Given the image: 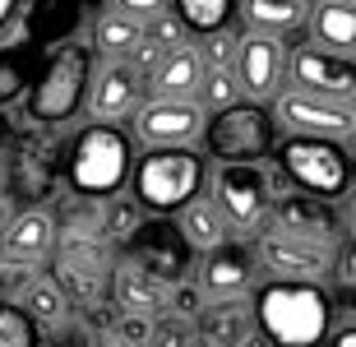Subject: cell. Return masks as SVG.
<instances>
[{
    "label": "cell",
    "instance_id": "cell-6",
    "mask_svg": "<svg viewBox=\"0 0 356 347\" xmlns=\"http://www.w3.org/2000/svg\"><path fill=\"white\" fill-rule=\"evenodd\" d=\"M88 70H92L88 47H79V42L60 47V51L42 65V74L33 79V97H28L33 120L60 125V120L74 116V111L83 107V93H88Z\"/></svg>",
    "mask_w": 356,
    "mask_h": 347
},
{
    "label": "cell",
    "instance_id": "cell-15",
    "mask_svg": "<svg viewBox=\"0 0 356 347\" xmlns=\"http://www.w3.org/2000/svg\"><path fill=\"white\" fill-rule=\"evenodd\" d=\"M88 102L97 125H116V120L139 111V74L130 70V60H102L97 70H88Z\"/></svg>",
    "mask_w": 356,
    "mask_h": 347
},
{
    "label": "cell",
    "instance_id": "cell-25",
    "mask_svg": "<svg viewBox=\"0 0 356 347\" xmlns=\"http://www.w3.org/2000/svg\"><path fill=\"white\" fill-rule=\"evenodd\" d=\"M172 14L190 38H209V33H227V24L236 19V0H176Z\"/></svg>",
    "mask_w": 356,
    "mask_h": 347
},
{
    "label": "cell",
    "instance_id": "cell-30",
    "mask_svg": "<svg viewBox=\"0 0 356 347\" xmlns=\"http://www.w3.org/2000/svg\"><path fill=\"white\" fill-rule=\"evenodd\" d=\"M199 60V70L209 74V70H232V56H236V38H227V33H209V38H199V47H190Z\"/></svg>",
    "mask_w": 356,
    "mask_h": 347
},
{
    "label": "cell",
    "instance_id": "cell-3",
    "mask_svg": "<svg viewBox=\"0 0 356 347\" xmlns=\"http://www.w3.org/2000/svg\"><path fill=\"white\" fill-rule=\"evenodd\" d=\"M199 139L209 144V158L218 167H264L273 158L277 125L264 102H236L227 111L204 116V134Z\"/></svg>",
    "mask_w": 356,
    "mask_h": 347
},
{
    "label": "cell",
    "instance_id": "cell-2",
    "mask_svg": "<svg viewBox=\"0 0 356 347\" xmlns=\"http://www.w3.org/2000/svg\"><path fill=\"white\" fill-rule=\"evenodd\" d=\"M204 153L195 148H148L144 158L130 167L134 204L148 218H176L190 200L204 195Z\"/></svg>",
    "mask_w": 356,
    "mask_h": 347
},
{
    "label": "cell",
    "instance_id": "cell-13",
    "mask_svg": "<svg viewBox=\"0 0 356 347\" xmlns=\"http://www.w3.org/2000/svg\"><path fill=\"white\" fill-rule=\"evenodd\" d=\"M268 227L287 232V236H301L319 250H338V241H347V218L338 204L329 200H310V195H291V200L273 204V218H268Z\"/></svg>",
    "mask_w": 356,
    "mask_h": 347
},
{
    "label": "cell",
    "instance_id": "cell-24",
    "mask_svg": "<svg viewBox=\"0 0 356 347\" xmlns=\"http://www.w3.org/2000/svg\"><path fill=\"white\" fill-rule=\"evenodd\" d=\"M19 310L33 320L38 334L42 329H60V324H70V296H65V287H60L56 278H33L28 282Z\"/></svg>",
    "mask_w": 356,
    "mask_h": 347
},
{
    "label": "cell",
    "instance_id": "cell-9",
    "mask_svg": "<svg viewBox=\"0 0 356 347\" xmlns=\"http://www.w3.org/2000/svg\"><path fill=\"white\" fill-rule=\"evenodd\" d=\"M273 125H282L296 139H329V144H347L356 130V107L347 102H324V97H305L291 88L273 93Z\"/></svg>",
    "mask_w": 356,
    "mask_h": 347
},
{
    "label": "cell",
    "instance_id": "cell-18",
    "mask_svg": "<svg viewBox=\"0 0 356 347\" xmlns=\"http://www.w3.org/2000/svg\"><path fill=\"white\" fill-rule=\"evenodd\" d=\"M305 24H310V47H319L324 56H338V60H352V51H356V5L352 0H315L305 10Z\"/></svg>",
    "mask_w": 356,
    "mask_h": 347
},
{
    "label": "cell",
    "instance_id": "cell-19",
    "mask_svg": "<svg viewBox=\"0 0 356 347\" xmlns=\"http://www.w3.org/2000/svg\"><path fill=\"white\" fill-rule=\"evenodd\" d=\"M245 334H254L250 301H204L195 315V347H236Z\"/></svg>",
    "mask_w": 356,
    "mask_h": 347
},
{
    "label": "cell",
    "instance_id": "cell-38",
    "mask_svg": "<svg viewBox=\"0 0 356 347\" xmlns=\"http://www.w3.org/2000/svg\"><path fill=\"white\" fill-rule=\"evenodd\" d=\"M28 0H0V38H10L14 24H19V14H24Z\"/></svg>",
    "mask_w": 356,
    "mask_h": 347
},
{
    "label": "cell",
    "instance_id": "cell-14",
    "mask_svg": "<svg viewBox=\"0 0 356 347\" xmlns=\"http://www.w3.org/2000/svg\"><path fill=\"white\" fill-rule=\"evenodd\" d=\"M282 74H287V56H282V42L277 38H259V33H245L236 38V56H232V79H236L241 97L245 102H264L282 88Z\"/></svg>",
    "mask_w": 356,
    "mask_h": 347
},
{
    "label": "cell",
    "instance_id": "cell-11",
    "mask_svg": "<svg viewBox=\"0 0 356 347\" xmlns=\"http://www.w3.org/2000/svg\"><path fill=\"white\" fill-rule=\"evenodd\" d=\"M287 88L305 97H324V102H347L352 107L356 97V65L352 60H338V56H324L319 47H296L287 60Z\"/></svg>",
    "mask_w": 356,
    "mask_h": 347
},
{
    "label": "cell",
    "instance_id": "cell-8",
    "mask_svg": "<svg viewBox=\"0 0 356 347\" xmlns=\"http://www.w3.org/2000/svg\"><path fill=\"white\" fill-rule=\"evenodd\" d=\"M125 264L144 268L148 278H158L162 287H181L195 273V255L181 241L172 218H144L139 227L125 236Z\"/></svg>",
    "mask_w": 356,
    "mask_h": 347
},
{
    "label": "cell",
    "instance_id": "cell-12",
    "mask_svg": "<svg viewBox=\"0 0 356 347\" xmlns=\"http://www.w3.org/2000/svg\"><path fill=\"white\" fill-rule=\"evenodd\" d=\"M254 255L245 241H227V245H218V250L199 255L195 259V273H190V282H195V292L204 296V301H241V296L254 287Z\"/></svg>",
    "mask_w": 356,
    "mask_h": 347
},
{
    "label": "cell",
    "instance_id": "cell-23",
    "mask_svg": "<svg viewBox=\"0 0 356 347\" xmlns=\"http://www.w3.org/2000/svg\"><path fill=\"white\" fill-rule=\"evenodd\" d=\"M236 10L245 14L250 33L259 38H282V33H296L305 24V0H236Z\"/></svg>",
    "mask_w": 356,
    "mask_h": 347
},
{
    "label": "cell",
    "instance_id": "cell-16",
    "mask_svg": "<svg viewBox=\"0 0 356 347\" xmlns=\"http://www.w3.org/2000/svg\"><path fill=\"white\" fill-rule=\"evenodd\" d=\"M134 134L148 148H195L204 134V111L195 102H144L134 111Z\"/></svg>",
    "mask_w": 356,
    "mask_h": 347
},
{
    "label": "cell",
    "instance_id": "cell-31",
    "mask_svg": "<svg viewBox=\"0 0 356 347\" xmlns=\"http://www.w3.org/2000/svg\"><path fill=\"white\" fill-rule=\"evenodd\" d=\"M24 83H28V60H24V51L5 47V51H0V107H5V102H14V97H24Z\"/></svg>",
    "mask_w": 356,
    "mask_h": 347
},
{
    "label": "cell",
    "instance_id": "cell-39",
    "mask_svg": "<svg viewBox=\"0 0 356 347\" xmlns=\"http://www.w3.org/2000/svg\"><path fill=\"white\" fill-rule=\"evenodd\" d=\"M236 347H268V338L264 334H259V329H254V334H245V338H241V343Z\"/></svg>",
    "mask_w": 356,
    "mask_h": 347
},
{
    "label": "cell",
    "instance_id": "cell-10",
    "mask_svg": "<svg viewBox=\"0 0 356 347\" xmlns=\"http://www.w3.org/2000/svg\"><path fill=\"white\" fill-rule=\"evenodd\" d=\"M254 268L268 273V282H324L329 278V250H319L301 236H287L277 227H264L250 241Z\"/></svg>",
    "mask_w": 356,
    "mask_h": 347
},
{
    "label": "cell",
    "instance_id": "cell-4",
    "mask_svg": "<svg viewBox=\"0 0 356 347\" xmlns=\"http://www.w3.org/2000/svg\"><path fill=\"white\" fill-rule=\"evenodd\" d=\"M268 162L296 186V195H310V200L343 204L347 186H352V158H347L343 144H329V139H296V134H287V139L273 144Z\"/></svg>",
    "mask_w": 356,
    "mask_h": 347
},
{
    "label": "cell",
    "instance_id": "cell-28",
    "mask_svg": "<svg viewBox=\"0 0 356 347\" xmlns=\"http://www.w3.org/2000/svg\"><path fill=\"white\" fill-rule=\"evenodd\" d=\"M144 28V47H153L158 56H167V51H185L190 47V33H185V24L176 19L172 10H162V14H153L148 24H139Z\"/></svg>",
    "mask_w": 356,
    "mask_h": 347
},
{
    "label": "cell",
    "instance_id": "cell-34",
    "mask_svg": "<svg viewBox=\"0 0 356 347\" xmlns=\"http://www.w3.org/2000/svg\"><path fill=\"white\" fill-rule=\"evenodd\" d=\"M144 223V213H139V204L130 200H111V213H106V232H111V241H125L134 227Z\"/></svg>",
    "mask_w": 356,
    "mask_h": 347
},
{
    "label": "cell",
    "instance_id": "cell-21",
    "mask_svg": "<svg viewBox=\"0 0 356 347\" xmlns=\"http://www.w3.org/2000/svg\"><path fill=\"white\" fill-rule=\"evenodd\" d=\"M111 292H116L120 315L162 320V315H167V292H172V287H162L158 278H148L144 268H134V264H125V259H120L116 278H111Z\"/></svg>",
    "mask_w": 356,
    "mask_h": 347
},
{
    "label": "cell",
    "instance_id": "cell-7",
    "mask_svg": "<svg viewBox=\"0 0 356 347\" xmlns=\"http://www.w3.org/2000/svg\"><path fill=\"white\" fill-rule=\"evenodd\" d=\"M213 204L218 213L227 218V227L241 236H259L273 218V195H268V181H264V167H218L213 172Z\"/></svg>",
    "mask_w": 356,
    "mask_h": 347
},
{
    "label": "cell",
    "instance_id": "cell-33",
    "mask_svg": "<svg viewBox=\"0 0 356 347\" xmlns=\"http://www.w3.org/2000/svg\"><path fill=\"white\" fill-rule=\"evenodd\" d=\"M148 334H153V320H139V315H116V324H111V338H106V343H111V347H144Z\"/></svg>",
    "mask_w": 356,
    "mask_h": 347
},
{
    "label": "cell",
    "instance_id": "cell-29",
    "mask_svg": "<svg viewBox=\"0 0 356 347\" xmlns=\"http://www.w3.org/2000/svg\"><path fill=\"white\" fill-rule=\"evenodd\" d=\"M0 347H42V334L14 301H0Z\"/></svg>",
    "mask_w": 356,
    "mask_h": 347
},
{
    "label": "cell",
    "instance_id": "cell-22",
    "mask_svg": "<svg viewBox=\"0 0 356 347\" xmlns=\"http://www.w3.org/2000/svg\"><path fill=\"white\" fill-rule=\"evenodd\" d=\"M199 79H204V70H199L190 47L185 51H167V56H158V65L148 70V93H153V102H195Z\"/></svg>",
    "mask_w": 356,
    "mask_h": 347
},
{
    "label": "cell",
    "instance_id": "cell-32",
    "mask_svg": "<svg viewBox=\"0 0 356 347\" xmlns=\"http://www.w3.org/2000/svg\"><path fill=\"white\" fill-rule=\"evenodd\" d=\"M144 347H195V324L162 315V320H153V334H148Z\"/></svg>",
    "mask_w": 356,
    "mask_h": 347
},
{
    "label": "cell",
    "instance_id": "cell-17",
    "mask_svg": "<svg viewBox=\"0 0 356 347\" xmlns=\"http://www.w3.org/2000/svg\"><path fill=\"white\" fill-rule=\"evenodd\" d=\"M51 245H56V223L42 209L10 213L5 227H0V255H5V264H38L42 255H51Z\"/></svg>",
    "mask_w": 356,
    "mask_h": 347
},
{
    "label": "cell",
    "instance_id": "cell-36",
    "mask_svg": "<svg viewBox=\"0 0 356 347\" xmlns=\"http://www.w3.org/2000/svg\"><path fill=\"white\" fill-rule=\"evenodd\" d=\"M172 5V0H116V14H125V19H134V24H148L153 14H162Z\"/></svg>",
    "mask_w": 356,
    "mask_h": 347
},
{
    "label": "cell",
    "instance_id": "cell-40",
    "mask_svg": "<svg viewBox=\"0 0 356 347\" xmlns=\"http://www.w3.org/2000/svg\"><path fill=\"white\" fill-rule=\"evenodd\" d=\"M5 130H10V125H5V116H0V139H5Z\"/></svg>",
    "mask_w": 356,
    "mask_h": 347
},
{
    "label": "cell",
    "instance_id": "cell-35",
    "mask_svg": "<svg viewBox=\"0 0 356 347\" xmlns=\"http://www.w3.org/2000/svg\"><path fill=\"white\" fill-rule=\"evenodd\" d=\"M319 347H356V320L352 310H333V324L329 334H324V343Z\"/></svg>",
    "mask_w": 356,
    "mask_h": 347
},
{
    "label": "cell",
    "instance_id": "cell-5",
    "mask_svg": "<svg viewBox=\"0 0 356 347\" xmlns=\"http://www.w3.org/2000/svg\"><path fill=\"white\" fill-rule=\"evenodd\" d=\"M130 139L120 125H88L70 148V186L83 200H116L130 186Z\"/></svg>",
    "mask_w": 356,
    "mask_h": 347
},
{
    "label": "cell",
    "instance_id": "cell-20",
    "mask_svg": "<svg viewBox=\"0 0 356 347\" xmlns=\"http://www.w3.org/2000/svg\"><path fill=\"white\" fill-rule=\"evenodd\" d=\"M172 223H176V232H181V241L190 245L195 259H199V255H209V250H218V245H227V241H236V232L227 227V218L218 213V204H213L209 195L190 200Z\"/></svg>",
    "mask_w": 356,
    "mask_h": 347
},
{
    "label": "cell",
    "instance_id": "cell-1",
    "mask_svg": "<svg viewBox=\"0 0 356 347\" xmlns=\"http://www.w3.org/2000/svg\"><path fill=\"white\" fill-rule=\"evenodd\" d=\"M333 296L324 282H264L250 301L254 329L268 347H319L333 324Z\"/></svg>",
    "mask_w": 356,
    "mask_h": 347
},
{
    "label": "cell",
    "instance_id": "cell-37",
    "mask_svg": "<svg viewBox=\"0 0 356 347\" xmlns=\"http://www.w3.org/2000/svg\"><path fill=\"white\" fill-rule=\"evenodd\" d=\"M51 347H97V343L83 334L79 324H60V329H56V338H51Z\"/></svg>",
    "mask_w": 356,
    "mask_h": 347
},
{
    "label": "cell",
    "instance_id": "cell-27",
    "mask_svg": "<svg viewBox=\"0 0 356 347\" xmlns=\"http://www.w3.org/2000/svg\"><path fill=\"white\" fill-rule=\"evenodd\" d=\"M236 102H245V97H241L236 79H232V70H209V74L199 79L195 107L204 111V116H213V111H227V107H236Z\"/></svg>",
    "mask_w": 356,
    "mask_h": 347
},
{
    "label": "cell",
    "instance_id": "cell-26",
    "mask_svg": "<svg viewBox=\"0 0 356 347\" xmlns=\"http://www.w3.org/2000/svg\"><path fill=\"white\" fill-rule=\"evenodd\" d=\"M144 42V28L134 24V19H125V14H102L97 19V28H92V47L106 56V60H125V56H134V47Z\"/></svg>",
    "mask_w": 356,
    "mask_h": 347
}]
</instances>
